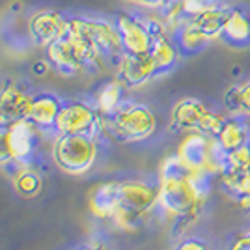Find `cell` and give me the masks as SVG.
<instances>
[{
  "label": "cell",
  "mask_w": 250,
  "mask_h": 250,
  "mask_svg": "<svg viewBox=\"0 0 250 250\" xmlns=\"http://www.w3.org/2000/svg\"><path fill=\"white\" fill-rule=\"evenodd\" d=\"M220 181L237 202L250 198V168H224Z\"/></svg>",
  "instance_id": "obj_22"
},
{
  "label": "cell",
  "mask_w": 250,
  "mask_h": 250,
  "mask_svg": "<svg viewBox=\"0 0 250 250\" xmlns=\"http://www.w3.org/2000/svg\"><path fill=\"white\" fill-rule=\"evenodd\" d=\"M149 56L155 63L157 77L159 75H167L170 73L179 62V49L172 40V34H163V36H157L153 38L151 43V49H149Z\"/></svg>",
  "instance_id": "obj_18"
},
{
  "label": "cell",
  "mask_w": 250,
  "mask_h": 250,
  "mask_svg": "<svg viewBox=\"0 0 250 250\" xmlns=\"http://www.w3.org/2000/svg\"><path fill=\"white\" fill-rule=\"evenodd\" d=\"M224 108L231 116L250 120V79L241 84L229 86L224 94Z\"/></svg>",
  "instance_id": "obj_21"
},
{
  "label": "cell",
  "mask_w": 250,
  "mask_h": 250,
  "mask_svg": "<svg viewBox=\"0 0 250 250\" xmlns=\"http://www.w3.org/2000/svg\"><path fill=\"white\" fill-rule=\"evenodd\" d=\"M97 159V140L92 135H56L52 144V161L65 174L83 176L92 170Z\"/></svg>",
  "instance_id": "obj_4"
},
{
  "label": "cell",
  "mask_w": 250,
  "mask_h": 250,
  "mask_svg": "<svg viewBox=\"0 0 250 250\" xmlns=\"http://www.w3.org/2000/svg\"><path fill=\"white\" fill-rule=\"evenodd\" d=\"M224 120H226L224 116L209 108L208 104L196 97L179 99L172 106V114H170V125L174 131L202 133V135L213 136V138L220 131Z\"/></svg>",
  "instance_id": "obj_5"
},
{
  "label": "cell",
  "mask_w": 250,
  "mask_h": 250,
  "mask_svg": "<svg viewBox=\"0 0 250 250\" xmlns=\"http://www.w3.org/2000/svg\"><path fill=\"white\" fill-rule=\"evenodd\" d=\"M220 42L233 49H245L250 47V10L235 6H229L222 24Z\"/></svg>",
  "instance_id": "obj_14"
},
{
  "label": "cell",
  "mask_w": 250,
  "mask_h": 250,
  "mask_svg": "<svg viewBox=\"0 0 250 250\" xmlns=\"http://www.w3.org/2000/svg\"><path fill=\"white\" fill-rule=\"evenodd\" d=\"M62 103L54 94H38L32 97L30 110H28V120L36 125L40 131H47L52 129L54 131V124L58 112L62 108Z\"/></svg>",
  "instance_id": "obj_17"
},
{
  "label": "cell",
  "mask_w": 250,
  "mask_h": 250,
  "mask_svg": "<svg viewBox=\"0 0 250 250\" xmlns=\"http://www.w3.org/2000/svg\"><path fill=\"white\" fill-rule=\"evenodd\" d=\"M172 250H213L208 241L200 239V237H185L177 243Z\"/></svg>",
  "instance_id": "obj_27"
},
{
  "label": "cell",
  "mask_w": 250,
  "mask_h": 250,
  "mask_svg": "<svg viewBox=\"0 0 250 250\" xmlns=\"http://www.w3.org/2000/svg\"><path fill=\"white\" fill-rule=\"evenodd\" d=\"M157 77L155 63L147 54H129L122 52L116 60V79L125 88H138Z\"/></svg>",
  "instance_id": "obj_11"
},
{
  "label": "cell",
  "mask_w": 250,
  "mask_h": 250,
  "mask_svg": "<svg viewBox=\"0 0 250 250\" xmlns=\"http://www.w3.org/2000/svg\"><path fill=\"white\" fill-rule=\"evenodd\" d=\"M32 97L21 86L8 83L0 88V127H8L17 120L28 118Z\"/></svg>",
  "instance_id": "obj_13"
},
{
  "label": "cell",
  "mask_w": 250,
  "mask_h": 250,
  "mask_svg": "<svg viewBox=\"0 0 250 250\" xmlns=\"http://www.w3.org/2000/svg\"><path fill=\"white\" fill-rule=\"evenodd\" d=\"M81 250H106V249H104L103 243H92V245H88V247H83Z\"/></svg>",
  "instance_id": "obj_31"
},
{
  "label": "cell",
  "mask_w": 250,
  "mask_h": 250,
  "mask_svg": "<svg viewBox=\"0 0 250 250\" xmlns=\"http://www.w3.org/2000/svg\"><path fill=\"white\" fill-rule=\"evenodd\" d=\"M226 168H250V144L226 153Z\"/></svg>",
  "instance_id": "obj_26"
},
{
  "label": "cell",
  "mask_w": 250,
  "mask_h": 250,
  "mask_svg": "<svg viewBox=\"0 0 250 250\" xmlns=\"http://www.w3.org/2000/svg\"><path fill=\"white\" fill-rule=\"evenodd\" d=\"M208 183V174L187 170L176 155L168 157L159 176V208L187 224L196 219L204 208Z\"/></svg>",
  "instance_id": "obj_1"
},
{
  "label": "cell",
  "mask_w": 250,
  "mask_h": 250,
  "mask_svg": "<svg viewBox=\"0 0 250 250\" xmlns=\"http://www.w3.org/2000/svg\"><path fill=\"white\" fill-rule=\"evenodd\" d=\"M28 32L34 43L47 47L69 32V17L56 10L36 11L28 21Z\"/></svg>",
  "instance_id": "obj_12"
},
{
  "label": "cell",
  "mask_w": 250,
  "mask_h": 250,
  "mask_svg": "<svg viewBox=\"0 0 250 250\" xmlns=\"http://www.w3.org/2000/svg\"><path fill=\"white\" fill-rule=\"evenodd\" d=\"M120 183L108 181L101 183L90 196V211L97 219H112L116 209L120 208Z\"/></svg>",
  "instance_id": "obj_19"
},
{
  "label": "cell",
  "mask_w": 250,
  "mask_h": 250,
  "mask_svg": "<svg viewBox=\"0 0 250 250\" xmlns=\"http://www.w3.org/2000/svg\"><path fill=\"white\" fill-rule=\"evenodd\" d=\"M40 129L32 124L28 118L17 120L6 127V135L10 142L13 163L11 165H32L40 142Z\"/></svg>",
  "instance_id": "obj_8"
},
{
  "label": "cell",
  "mask_w": 250,
  "mask_h": 250,
  "mask_svg": "<svg viewBox=\"0 0 250 250\" xmlns=\"http://www.w3.org/2000/svg\"><path fill=\"white\" fill-rule=\"evenodd\" d=\"M104 135L120 142H144L157 131V118L153 110L144 103L124 101L110 116H103Z\"/></svg>",
  "instance_id": "obj_2"
},
{
  "label": "cell",
  "mask_w": 250,
  "mask_h": 250,
  "mask_svg": "<svg viewBox=\"0 0 250 250\" xmlns=\"http://www.w3.org/2000/svg\"><path fill=\"white\" fill-rule=\"evenodd\" d=\"M219 147L224 153L235 151L250 144V120L241 116H229L224 120L220 131L215 136Z\"/></svg>",
  "instance_id": "obj_16"
},
{
  "label": "cell",
  "mask_w": 250,
  "mask_h": 250,
  "mask_svg": "<svg viewBox=\"0 0 250 250\" xmlns=\"http://www.w3.org/2000/svg\"><path fill=\"white\" fill-rule=\"evenodd\" d=\"M19 170L13 176V185L15 190L24 196V198H34L40 194V190L43 187L42 176L32 168V165H17Z\"/></svg>",
  "instance_id": "obj_24"
},
{
  "label": "cell",
  "mask_w": 250,
  "mask_h": 250,
  "mask_svg": "<svg viewBox=\"0 0 250 250\" xmlns=\"http://www.w3.org/2000/svg\"><path fill=\"white\" fill-rule=\"evenodd\" d=\"M69 32L88 36L95 43L99 52L106 58H112L114 62L124 52V43L116 21H106L99 17H69Z\"/></svg>",
  "instance_id": "obj_7"
},
{
  "label": "cell",
  "mask_w": 250,
  "mask_h": 250,
  "mask_svg": "<svg viewBox=\"0 0 250 250\" xmlns=\"http://www.w3.org/2000/svg\"><path fill=\"white\" fill-rule=\"evenodd\" d=\"M114 21L120 30V36H122L124 52H129V54H147L149 52L153 38L147 30L146 17L122 11L116 15Z\"/></svg>",
  "instance_id": "obj_10"
},
{
  "label": "cell",
  "mask_w": 250,
  "mask_h": 250,
  "mask_svg": "<svg viewBox=\"0 0 250 250\" xmlns=\"http://www.w3.org/2000/svg\"><path fill=\"white\" fill-rule=\"evenodd\" d=\"M11 163H13V155H11L10 142L6 135V127H0V167H8Z\"/></svg>",
  "instance_id": "obj_28"
},
{
  "label": "cell",
  "mask_w": 250,
  "mask_h": 250,
  "mask_svg": "<svg viewBox=\"0 0 250 250\" xmlns=\"http://www.w3.org/2000/svg\"><path fill=\"white\" fill-rule=\"evenodd\" d=\"M45 54L49 65L62 75H75L86 67H94L104 58L88 36L75 32H67L63 38L47 45Z\"/></svg>",
  "instance_id": "obj_3"
},
{
  "label": "cell",
  "mask_w": 250,
  "mask_h": 250,
  "mask_svg": "<svg viewBox=\"0 0 250 250\" xmlns=\"http://www.w3.org/2000/svg\"><path fill=\"white\" fill-rule=\"evenodd\" d=\"M124 90L125 86L118 79L101 84L94 95V104L97 112L101 116H110L112 112H116L118 106L124 103Z\"/></svg>",
  "instance_id": "obj_20"
},
{
  "label": "cell",
  "mask_w": 250,
  "mask_h": 250,
  "mask_svg": "<svg viewBox=\"0 0 250 250\" xmlns=\"http://www.w3.org/2000/svg\"><path fill=\"white\" fill-rule=\"evenodd\" d=\"M170 34H172V40L177 45L181 56H196L213 43L190 19L181 21Z\"/></svg>",
  "instance_id": "obj_15"
},
{
  "label": "cell",
  "mask_w": 250,
  "mask_h": 250,
  "mask_svg": "<svg viewBox=\"0 0 250 250\" xmlns=\"http://www.w3.org/2000/svg\"><path fill=\"white\" fill-rule=\"evenodd\" d=\"M131 2H135L138 6H142V8H147V10H163L165 8V2L163 0H131Z\"/></svg>",
  "instance_id": "obj_30"
},
{
  "label": "cell",
  "mask_w": 250,
  "mask_h": 250,
  "mask_svg": "<svg viewBox=\"0 0 250 250\" xmlns=\"http://www.w3.org/2000/svg\"><path fill=\"white\" fill-rule=\"evenodd\" d=\"M56 135H79L86 133L94 138L104 133L103 116L97 112L94 103L86 101H67L62 103V108L58 112L56 124H54Z\"/></svg>",
  "instance_id": "obj_6"
},
{
  "label": "cell",
  "mask_w": 250,
  "mask_h": 250,
  "mask_svg": "<svg viewBox=\"0 0 250 250\" xmlns=\"http://www.w3.org/2000/svg\"><path fill=\"white\" fill-rule=\"evenodd\" d=\"M228 250H250V229H247L245 233L237 235L233 243L229 245Z\"/></svg>",
  "instance_id": "obj_29"
},
{
  "label": "cell",
  "mask_w": 250,
  "mask_h": 250,
  "mask_svg": "<svg viewBox=\"0 0 250 250\" xmlns=\"http://www.w3.org/2000/svg\"><path fill=\"white\" fill-rule=\"evenodd\" d=\"M120 208L135 213L138 217L149 213L159 206V185H151L138 179L120 181Z\"/></svg>",
  "instance_id": "obj_9"
},
{
  "label": "cell",
  "mask_w": 250,
  "mask_h": 250,
  "mask_svg": "<svg viewBox=\"0 0 250 250\" xmlns=\"http://www.w3.org/2000/svg\"><path fill=\"white\" fill-rule=\"evenodd\" d=\"M217 6H222L220 0H179V8L185 19H192L200 13L213 10Z\"/></svg>",
  "instance_id": "obj_25"
},
{
  "label": "cell",
  "mask_w": 250,
  "mask_h": 250,
  "mask_svg": "<svg viewBox=\"0 0 250 250\" xmlns=\"http://www.w3.org/2000/svg\"><path fill=\"white\" fill-rule=\"evenodd\" d=\"M229 6L222 4V6H217L213 10H208L204 13H200L196 17H192L190 21H194V24L198 26L200 30L208 36L211 42L215 40H220V34H222V24H224V17H226V11H228Z\"/></svg>",
  "instance_id": "obj_23"
},
{
  "label": "cell",
  "mask_w": 250,
  "mask_h": 250,
  "mask_svg": "<svg viewBox=\"0 0 250 250\" xmlns=\"http://www.w3.org/2000/svg\"><path fill=\"white\" fill-rule=\"evenodd\" d=\"M165 2V6H170V4H177L179 0H163Z\"/></svg>",
  "instance_id": "obj_32"
}]
</instances>
